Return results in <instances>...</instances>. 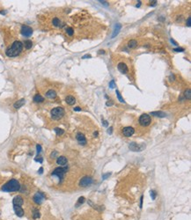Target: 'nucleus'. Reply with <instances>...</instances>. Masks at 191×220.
Here are the masks:
<instances>
[{
  "label": "nucleus",
  "mask_w": 191,
  "mask_h": 220,
  "mask_svg": "<svg viewBox=\"0 0 191 220\" xmlns=\"http://www.w3.org/2000/svg\"><path fill=\"white\" fill-rule=\"evenodd\" d=\"M151 198H152V200H154L155 198H156V193H155V191H151Z\"/></svg>",
  "instance_id": "obj_31"
},
{
  "label": "nucleus",
  "mask_w": 191,
  "mask_h": 220,
  "mask_svg": "<svg viewBox=\"0 0 191 220\" xmlns=\"http://www.w3.org/2000/svg\"><path fill=\"white\" fill-rule=\"evenodd\" d=\"M102 122H103V124H104V126H107V121L103 120Z\"/></svg>",
  "instance_id": "obj_40"
},
{
  "label": "nucleus",
  "mask_w": 191,
  "mask_h": 220,
  "mask_svg": "<svg viewBox=\"0 0 191 220\" xmlns=\"http://www.w3.org/2000/svg\"><path fill=\"white\" fill-rule=\"evenodd\" d=\"M85 57H91V56H90V55H85V56H84V57H83V58H85Z\"/></svg>",
  "instance_id": "obj_44"
},
{
  "label": "nucleus",
  "mask_w": 191,
  "mask_h": 220,
  "mask_svg": "<svg viewBox=\"0 0 191 220\" xmlns=\"http://www.w3.org/2000/svg\"><path fill=\"white\" fill-rule=\"evenodd\" d=\"M64 115V110L63 107H57L51 110V117L54 120H59Z\"/></svg>",
  "instance_id": "obj_3"
},
{
  "label": "nucleus",
  "mask_w": 191,
  "mask_h": 220,
  "mask_svg": "<svg viewBox=\"0 0 191 220\" xmlns=\"http://www.w3.org/2000/svg\"><path fill=\"white\" fill-rule=\"evenodd\" d=\"M135 132V130L131 127H125L123 130H122V133H123V136H125L126 137H131Z\"/></svg>",
  "instance_id": "obj_11"
},
{
  "label": "nucleus",
  "mask_w": 191,
  "mask_h": 220,
  "mask_svg": "<svg viewBox=\"0 0 191 220\" xmlns=\"http://www.w3.org/2000/svg\"><path fill=\"white\" fill-rule=\"evenodd\" d=\"M44 198H45V196L43 194L41 193V192H38L34 196V202L37 204H41L42 203Z\"/></svg>",
  "instance_id": "obj_9"
},
{
  "label": "nucleus",
  "mask_w": 191,
  "mask_h": 220,
  "mask_svg": "<svg viewBox=\"0 0 191 220\" xmlns=\"http://www.w3.org/2000/svg\"><path fill=\"white\" fill-rule=\"evenodd\" d=\"M55 131H56V133H57V136H62V135L64 133V130L60 129V128H56V129H55Z\"/></svg>",
  "instance_id": "obj_27"
},
{
  "label": "nucleus",
  "mask_w": 191,
  "mask_h": 220,
  "mask_svg": "<svg viewBox=\"0 0 191 220\" xmlns=\"http://www.w3.org/2000/svg\"><path fill=\"white\" fill-rule=\"evenodd\" d=\"M137 45H138V41H137L130 40L129 41V43H128V47L130 48V49H134V48L137 47Z\"/></svg>",
  "instance_id": "obj_23"
},
{
  "label": "nucleus",
  "mask_w": 191,
  "mask_h": 220,
  "mask_svg": "<svg viewBox=\"0 0 191 220\" xmlns=\"http://www.w3.org/2000/svg\"><path fill=\"white\" fill-rule=\"evenodd\" d=\"M34 160L35 161H37V162H40V163H42V158L41 157H36L35 159H34Z\"/></svg>",
  "instance_id": "obj_32"
},
{
  "label": "nucleus",
  "mask_w": 191,
  "mask_h": 220,
  "mask_svg": "<svg viewBox=\"0 0 191 220\" xmlns=\"http://www.w3.org/2000/svg\"><path fill=\"white\" fill-rule=\"evenodd\" d=\"M109 87H110V88H114V87H115V84H114V80H111L110 81V83H109Z\"/></svg>",
  "instance_id": "obj_30"
},
{
  "label": "nucleus",
  "mask_w": 191,
  "mask_h": 220,
  "mask_svg": "<svg viewBox=\"0 0 191 220\" xmlns=\"http://www.w3.org/2000/svg\"><path fill=\"white\" fill-rule=\"evenodd\" d=\"M92 183H93V180H92V178H90V177H88V176H85L81 179L80 182H79V185H80L81 187H88V186H90Z\"/></svg>",
  "instance_id": "obj_8"
},
{
  "label": "nucleus",
  "mask_w": 191,
  "mask_h": 220,
  "mask_svg": "<svg viewBox=\"0 0 191 220\" xmlns=\"http://www.w3.org/2000/svg\"><path fill=\"white\" fill-rule=\"evenodd\" d=\"M74 110H75V111H81V108L79 107H77L74 108Z\"/></svg>",
  "instance_id": "obj_39"
},
{
  "label": "nucleus",
  "mask_w": 191,
  "mask_h": 220,
  "mask_svg": "<svg viewBox=\"0 0 191 220\" xmlns=\"http://www.w3.org/2000/svg\"><path fill=\"white\" fill-rule=\"evenodd\" d=\"M110 174H111V173H107V174H104V175H103V179H106L107 177L110 176Z\"/></svg>",
  "instance_id": "obj_37"
},
{
  "label": "nucleus",
  "mask_w": 191,
  "mask_h": 220,
  "mask_svg": "<svg viewBox=\"0 0 191 220\" xmlns=\"http://www.w3.org/2000/svg\"><path fill=\"white\" fill-rule=\"evenodd\" d=\"M116 94H117V97H118V99H119V100H120L121 102H124V100L122 98L121 94H120V92H119L118 90H116Z\"/></svg>",
  "instance_id": "obj_29"
},
{
  "label": "nucleus",
  "mask_w": 191,
  "mask_h": 220,
  "mask_svg": "<svg viewBox=\"0 0 191 220\" xmlns=\"http://www.w3.org/2000/svg\"><path fill=\"white\" fill-rule=\"evenodd\" d=\"M34 101L36 102V103H41V102H43L44 101V98L40 94H35L34 97Z\"/></svg>",
  "instance_id": "obj_21"
},
{
  "label": "nucleus",
  "mask_w": 191,
  "mask_h": 220,
  "mask_svg": "<svg viewBox=\"0 0 191 220\" xmlns=\"http://www.w3.org/2000/svg\"><path fill=\"white\" fill-rule=\"evenodd\" d=\"M76 138H77V141L78 142L79 144H81V145H85V144H86L87 141H86V138H85L84 134L77 133V136H76Z\"/></svg>",
  "instance_id": "obj_10"
},
{
  "label": "nucleus",
  "mask_w": 191,
  "mask_h": 220,
  "mask_svg": "<svg viewBox=\"0 0 191 220\" xmlns=\"http://www.w3.org/2000/svg\"><path fill=\"white\" fill-rule=\"evenodd\" d=\"M151 114L155 115V116H158V117H165L166 116V114H165L164 112H161V111H155V112H151Z\"/></svg>",
  "instance_id": "obj_22"
},
{
  "label": "nucleus",
  "mask_w": 191,
  "mask_h": 220,
  "mask_svg": "<svg viewBox=\"0 0 191 220\" xmlns=\"http://www.w3.org/2000/svg\"><path fill=\"white\" fill-rule=\"evenodd\" d=\"M112 130H113V129H112V128H110L109 130H107V132H108V133H109V134H111V133H112Z\"/></svg>",
  "instance_id": "obj_43"
},
{
  "label": "nucleus",
  "mask_w": 191,
  "mask_h": 220,
  "mask_svg": "<svg viewBox=\"0 0 191 220\" xmlns=\"http://www.w3.org/2000/svg\"><path fill=\"white\" fill-rule=\"evenodd\" d=\"M67 171H68L67 167H57V168H56V169L53 171L52 175H53V176H57L60 179V181H62L64 177V174L66 173Z\"/></svg>",
  "instance_id": "obj_4"
},
{
  "label": "nucleus",
  "mask_w": 191,
  "mask_h": 220,
  "mask_svg": "<svg viewBox=\"0 0 191 220\" xmlns=\"http://www.w3.org/2000/svg\"><path fill=\"white\" fill-rule=\"evenodd\" d=\"M24 45H25V47L27 48V49H31L32 46H33V42L29 40H26L25 42H24Z\"/></svg>",
  "instance_id": "obj_25"
},
{
  "label": "nucleus",
  "mask_w": 191,
  "mask_h": 220,
  "mask_svg": "<svg viewBox=\"0 0 191 220\" xmlns=\"http://www.w3.org/2000/svg\"><path fill=\"white\" fill-rule=\"evenodd\" d=\"M23 50V43L20 41H15L9 49L6 50V56L9 57H15L19 56Z\"/></svg>",
  "instance_id": "obj_1"
},
{
  "label": "nucleus",
  "mask_w": 191,
  "mask_h": 220,
  "mask_svg": "<svg viewBox=\"0 0 191 220\" xmlns=\"http://www.w3.org/2000/svg\"><path fill=\"white\" fill-rule=\"evenodd\" d=\"M56 155H57V151H53V152L51 153V158H52V159H54V158L56 157Z\"/></svg>",
  "instance_id": "obj_35"
},
{
  "label": "nucleus",
  "mask_w": 191,
  "mask_h": 220,
  "mask_svg": "<svg viewBox=\"0 0 191 220\" xmlns=\"http://www.w3.org/2000/svg\"><path fill=\"white\" fill-rule=\"evenodd\" d=\"M36 148H37V153L39 154L41 151V146L40 144H37V146H36Z\"/></svg>",
  "instance_id": "obj_34"
},
{
  "label": "nucleus",
  "mask_w": 191,
  "mask_h": 220,
  "mask_svg": "<svg viewBox=\"0 0 191 220\" xmlns=\"http://www.w3.org/2000/svg\"><path fill=\"white\" fill-rule=\"evenodd\" d=\"M174 51H183V49H175Z\"/></svg>",
  "instance_id": "obj_41"
},
{
  "label": "nucleus",
  "mask_w": 191,
  "mask_h": 220,
  "mask_svg": "<svg viewBox=\"0 0 191 220\" xmlns=\"http://www.w3.org/2000/svg\"><path fill=\"white\" fill-rule=\"evenodd\" d=\"M121 28H122L121 24H116V25H115L114 33H113V34H112V38H114V37H115L116 35H117L118 33H119V31L121 30Z\"/></svg>",
  "instance_id": "obj_20"
},
{
  "label": "nucleus",
  "mask_w": 191,
  "mask_h": 220,
  "mask_svg": "<svg viewBox=\"0 0 191 220\" xmlns=\"http://www.w3.org/2000/svg\"><path fill=\"white\" fill-rule=\"evenodd\" d=\"M20 182L17 180L12 179V180H9L7 183L4 185L3 187H2V190L4 191V192H15V191L20 190Z\"/></svg>",
  "instance_id": "obj_2"
},
{
  "label": "nucleus",
  "mask_w": 191,
  "mask_h": 220,
  "mask_svg": "<svg viewBox=\"0 0 191 220\" xmlns=\"http://www.w3.org/2000/svg\"><path fill=\"white\" fill-rule=\"evenodd\" d=\"M57 163L60 166H65L67 164V159L64 157V156H60V157L57 158Z\"/></svg>",
  "instance_id": "obj_15"
},
{
  "label": "nucleus",
  "mask_w": 191,
  "mask_h": 220,
  "mask_svg": "<svg viewBox=\"0 0 191 220\" xmlns=\"http://www.w3.org/2000/svg\"><path fill=\"white\" fill-rule=\"evenodd\" d=\"M129 148L133 151H141L145 148L144 144H138L137 143H130L129 145Z\"/></svg>",
  "instance_id": "obj_7"
},
{
  "label": "nucleus",
  "mask_w": 191,
  "mask_h": 220,
  "mask_svg": "<svg viewBox=\"0 0 191 220\" xmlns=\"http://www.w3.org/2000/svg\"><path fill=\"white\" fill-rule=\"evenodd\" d=\"M117 69L119 70V71H120V72H122V74H126L128 71H129V69H128L127 64H126V63H118Z\"/></svg>",
  "instance_id": "obj_12"
},
{
  "label": "nucleus",
  "mask_w": 191,
  "mask_h": 220,
  "mask_svg": "<svg viewBox=\"0 0 191 220\" xmlns=\"http://www.w3.org/2000/svg\"><path fill=\"white\" fill-rule=\"evenodd\" d=\"M52 24H53L54 27H61V24H62V21H61V20L59 19V18H54L53 20H52Z\"/></svg>",
  "instance_id": "obj_19"
},
{
  "label": "nucleus",
  "mask_w": 191,
  "mask_h": 220,
  "mask_svg": "<svg viewBox=\"0 0 191 220\" xmlns=\"http://www.w3.org/2000/svg\"><path fill=\"white\" fill-rule=\"evenodd\" d=\"M41 217V214H40V211L38 210H34V211H33V218L34 219H37V218H39V217Z\"/></svg>",
  "instance_id": "obj_24"
},
{
  "label": "nucleus",
  "mask_w": 191,
  "mask_h": 220,
  "mask_svg": "<svg viewBox=\"0 0 191 220\" xmlns=\"http://www.w3.org/2000/svg\"><path fill=\"white\" fill-rule=\"evenodd\" d=\"M66 33H67L69 36H72L74 33V29L72 28V27H67L66 28Z\"/></svg>",
  "instance_id": "obj_26"
},
{
  "label": "nucleus",
  "mask_w": 191,
  "mask_h": 220,
  "mask_svg": "<svg viewBox=\"0 0 191 220\" xmlns=\"http://www.w3.org/2000/svg\"><path fill=\"white\" fill-rule=\"evenodd\" d=\"M38 172H39V173H40V174H41V173H42V172H43V168H42V167H41Z\"/></svg>",
  "instance_id": "obj_38"
},
{
  "label": "nucleus",
  "mask_w": 191,
  "mask_h": 220,
  "mask_svg": "<svg viewBox=\"0 0 191 220\" xmlns=\"http://www.w3.org/2000/svg\"><path fill=\"white\" fill-rule=\"evenodd\" d=\"M46 96L48 98H49V99H55L57 97V93L54 90H49L46 93Z\"/></svg>",
  "instance_id": "obj_18"
},
{
  "label": "nucleus",
  "mask_w": 191,
  "mask_h": 220,
  "mask_svg": "<svg viewBox=\"0 0 191 220\" xmlns=\"http://www.w3.org/2000/svg\"><path fill=\"white\" fill-rule=\"evenodd\" d=\"M14 211H15V214L17 215L18 217H23L24 216V210L23 209L21 208L20 206H14Z\"/></svg>",
  "instance_id": "obj_14"
},
{
  "label": "nucleus",
  "mask_w": 191,
  "mask_h": 220,
  "mask_svg": "<svg viewBox=\"0 0 191 220\" xmlns=\"http://www.w3.org/2000/svg\"><path fill=\"white\" fill-rule=\"evenodd\" d=\"M141 204H140V207L142 208V204H143V196H141Z\"/></svg>",
  "instance_id": "obj_42"
},
{
  "label": "nucleus",
  "mask_w": 191,
  "mask_h": 220,
  "mask_svg": "<svg viewBox=\"0 0 191 220\" xmlns=\"http://www.w3.org/2000/svg\"><path fill=\"white\" fill-rule=\"evenodd\" d=\"M138 122H139V124H140L141 126L146 127V126H148V125H150V123L151 122V118L149 114H143L139 117Z\"/></svg>",
  "instance_id": "obj_5"
},
{
  "label": "nucleus",
  "mask_w": 191,
  "mask_h": 220,
  "mask_svg": "<svg viewBox=\"0 0 191 220\" xmlns=\"http://www.w3.org/2000/svg\"><path fill=\"white\" fill-rule=\"evenodd\" d=\"M84 202H85V197H83V196H82V197H79V199H78V203H77V204H83Z\"/></svg>",
  "instance_id": "obj_33"
},
{
  "label": "nucleus",
  "mask_w": 191,
  "mask_h": 220,
  "mask_svg": "<svg viewBox=\"0 0 191 220\" xmlns=\"http://www.w3.org/2000/svg\"><path fill=\"white\" fill-rule=\"evenodd\" d=\"M25 99H20V100H19L18 101H16L15 103H14L13 107L14 108H16V109H19V108H20V107L23 106L24 104H25Z\"/></svg>",
  "instance_id": "obj_16"
},
{
  "label": "nucleus",
  "mask_w": 191,
  "mask_h": 220,
  "mask_svg": "<svg viewBox=\"0 0 191 220\" xmlns=\"http://www.w3.org/2000/svg\"><path fill=\"white\" fill-rule=\"evenodd\" d=\"M190 89H188V90H186L185 91V93H184V94H185V97L188 99V100H190Z\"/></svg>",
  "instance_id": "obj_28"
},
{
  "label": "nucleus",
  "mask_w": 191,
  "mask_h": 220,
  "mask_svg": "<svg viewBox=\"0 0 191 220\" xmlns=\"http://www.w3.org/2000/svg\"><path fill=\"white\" fill-rule=\"evenodd\" d=\"M190 20H191V18L188 17V20H187V26H188V27H190Z\"/></svg>",
  "instance_id": "obj_36"
},
{
  "label": "nucleus",
  "mask_w": 191,
  "mask_h": 220,
  "mask_svg": "<svg viewBox=\"0 0 191 220\" xmlns=\"http://www.w3.org/2000/svg\"><path fill=\"white\" fill-rule=\"evenodd\" d=\"M12 203H13V206H21L24 203L23 198L20 196H15L13 198Z\"/></svg>",
  "instance_id": "obj_13"
},
{
  "label": "nucleus",
  "mask_w": 191,
  "mask_h": 220,
  "mask_svg": "<svg viewBox=\"0 0 191 220\" xmlns=\"http://www.w3.org/2000/svg\"><path fill=\"white\" fill-rule=\"evenodd\" d=\"M65 101H66V103L69 104V105H74L75 102H76V100H75V98H74L73 96L69 95V96H67L65 98Z\"/></svg>",
  "instance_id": "obj_17"
},
{
  "label": "nucleus",
  "mask_w": 191,
  "mask_h": 220,
  "mask_svg": "<svg viewBox=\"0 0 191 220\" xmlns=\"http://www.w3.org/2000/svg\"><path fill=\"white\" fill-rule=\"evenodd\" d=\"M20 31H21L22 35L25 37H29L33 34V29H32L30 27L26 26V25H23V26L21 27V30Z\"/></svg>",
  "instance_id": "obj_6"
}]
</instances>
